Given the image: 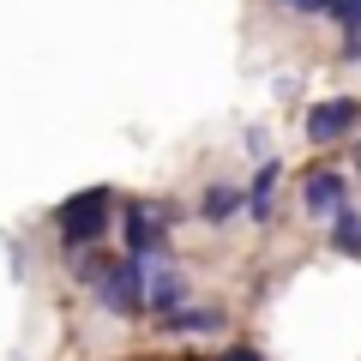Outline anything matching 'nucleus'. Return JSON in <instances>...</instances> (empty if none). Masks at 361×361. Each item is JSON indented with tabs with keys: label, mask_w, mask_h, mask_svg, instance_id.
I'll list each match as a JSON object with an SVG mask.
<instances>
[{
	"label": "nucleus",
	"mask_w": 361,
	"mask_h": 361,
	"mask_svg": "<svg viewBox=\"0 0 361 361\" xmlns=\"http://www.w3.org/2000/svg\"><path fill=\"white\" fill-rule=\"evenodd\" d=\"M109 211H115V193L109 187H85V193L54 205V229H61L66 247H90L109 235Z\"/></svg>",
	"instance_id": "1"
},
{
	"label": "nucleus",
	"mask_w": 361,
	"mask_h": 361,
	"mask_svg": "<svg viewBox=\"0 0 361 361\" xmlns=\"http://www.w3.org/2000/svg\"><path fill=\"white\" fill-rule=\"evenodd\" d=\"M90 283H97V295H103V307H115V313H145V271H139V259H109L103 271H90Z\"/></svg>",
	"instance_id": "2"
},
{
	"label": "nucleus",
	"mask_w": 361,
	"mask_h": 361,
	"mask_svg": "<svg viewBox=\"0 0 361 361\" xmlns=\"http://www.w3.org/2000/svg\"><path fill=\"white\" fill-rule=\"evenodd\" d=\"M355 127H361V103L355 97H325V103L307 109V139L313 145H337V139H349Z\"/></svg>",
	"instance_id": "3"
},
{
	"label": "nucleus",
	"mask_w": 361,
	"mask_h": 361,
	"mask_svg": "<svg viewBox=\"0 0 361 361\" xmlns=\"http://www.w3.org/2000/svg\"><path fill=\"white\" fill-rule=\"evenodd\" d=\"M301 205H307L313 217H331L337 205H349V180L337 175V169H319V175H307V187H301Z\"/></svg>",
	"instance_id": "4"
},
{
	"label": "nucleus",
	"mask_w": 361,
	"mask_h": 361,
	"mask_svg": "<svg viewBox=\"0 0 361 361\" xmlns=\"http://www.w3.org/2000/svg\"><path fill=\"white\" fill-rule=\"evenodd\" d=\"M157 247H163V211L127 205V253H133V259H151Z\"/></svg>",
	"instance_id": "5"
},
{
	"label": "nucleus",
	"mask_w": 361,
	"mask_h": 361,
	"mask_svg": "<svg viewBox=\"0 0 361 361\" xmlns=\"http://www.w3.org/2000/svg\"><path fill=\"white\" fill-rule=\"evenodd\" d=\"M180 301H187V277L180 271H157V277H145V313H175Z\"/></svg>",
	"instance_id": "6"
},
{
	"label": "nucleus",
	"mask_w": 361,
	"mask_h": 361,
	"mask_svg": "<svg viewBox=\"0 0 361 361\" xmlns=\"http://www.w3.org/2000/svg\"><path fill=\"white\" fill-rule=\"evenodd\" d=\"M217 325H223V307H187L180 301L175 313L157 319V331H217Z\"/></svg>",
	"instance_id": "7"
},
{
	"label": "nucleus",
	"mask_w": 361,
	"mask_h": 361,
	"mask_svg": "<svg viewBox=\"0 0 361 361\" xmlns=\"http://www.w3.org/2000/svg\"><path fill=\"white\" fill-rule=\"evenodd\" d=\"M331 247L349 253V259H361V211H349V205L331 211Z\"/></svg>",
	"instance_id": "8"
},
{
	"label": "nucleus",
	"mask_w": 361,
	"mask_h": 361,
	"mask_svg": "<svg viewBox=\"0 0 361 361\" xmlns=\"http://www.w3.org/2000/svg\"><path fill=\"white\" fill-rule=\"evenodd\" d=\"M277 180H283V169L265 157L259 175H253V187H247V211H253V217H271V193H277Z\"/></svg>",
	"instance_id": "9"
},
{
	"label": "nucleus",
	"mask_w": 361,
	"mask_h": 361,
	"mask_svg": "<svg viewBox=\"0 0 361 361\" xmlns=\"http://www.w3.org/2000/svg\"><path fill=\"white\" fill-rule=\"evenodd\" d=\"M199 211H205V223H223V217H235V211H241V193H235V187H211Z\"/></svg>",
	"instance_id": "10"
},
{
	"label": "nucleus",
	"mask_w": 361,
	"mask_h": 361,
	"mask_svg": "<svg viewBox=\"0 0 361 361\" xmlns=\"http://www.w3.org/2000/svg\"><path fill=\"white\" fill-rule=\"evenodd\" d=\"M325 13H331L343 30H361V0H325Z\"/></svg>",
	"instance_id": "11"
},
{
	"label": "nucleus",
	"mask_w": 361,
	"mask_h": 361,
	"mask_svg": "<svg viewBox=\"0 0 361 361\" xmlns=\"http://www.w3.org/2000/svg\"><path fill=\"white\" fill-rule=\"evenodd\" d=\"M289 13H325V0H283Z\"/></svg>",
	"instance_id": "12"
},
{
	"label": "nucleus",
	"mask_w": 361,
	"mask_h": 361,
	"mask_svg": "<svg viewBox=\"0 0 361 361\" xmlns=\"http://www.w3.org/2000/svg\"><path fill=\"white\" fill-rule=\"evenodd\" d=\"M217 361H265L259 349H229V355H217Z\"/></svg>",
	"instance_id": "13"
},
{
	"label": "nucleus",
	"mask_w": 361,
	"mask_h": 361,
	"mask_svg": "<svg viewBox=\"0 0 361 361\" xmlns=\"http://www.w3.org/2000/svg\"><path fill=\"white\" fill-rule=\"evenodd\" d=\"M343 54H349V61H361V30H349V42H343Z\"/></svg>",
	"instance_id": "14"
},
{
	"label": "nucleus",
	"mask_w": 361,
	"mask_h": 361,
	"mask_svg": "<svg viewBox=\"0 0 361 361\" xmlns=\"http://www.w3.org/2000/svg\"><path fill=\"white\" fill-rule=\"evenodd\" d=\"M355 163H361V145H355Z\"/></svg>",
	"instance_id": "15"
}]
</instances>
